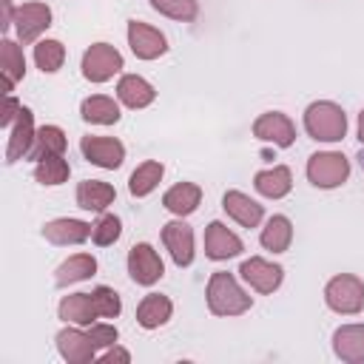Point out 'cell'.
<instances>
[{
  "label": "cell",
  "mask_w": 364,
  "mask_h": 364,
  "mask_svg": "<svg viewBox=\"0 0 364 364\" xmlns=\"http://www.w3.org/2000/svg\"><path fill=\"white\" fill-rule=\"evenodd\" d=\"M205 296H208V310L213 316H242L253 304V299L242 290V284L236 282V276H230L225 270L210 273Z\"/></svg>",
  "instance_id": "cell-1"
},
{
  "label": "cell",
  "mask_w": 364,
  "mask_h": 364,
  "mask_svg": "<svg viewBox=\"0 0 364 364\" xmlns=\"http://www.w3.org/2000/svg\"><path fill=\"white\" fill-rule=\"evenodd\" d=\"M304 131L318 142H338L347 134V114L330 100L310 102L304 111Z\"/></svg>",
  "instance_id": "cell-2"
},
{
  "label": "cell",
  "mask_w": 364,
  "mask_h": 364,
  "mask_svg": "<svg viewBox=\"0 0 364 364\" xmlns=\"http://www.w3.org/2000/svg\"><path fill=\"white\" fill-rule=\"evenodd\" d=\"M324 301L333 313L355 316L364 307V282L353 273H338L324 287Z\"/></svg>",
  "instance_id": "cell-3"
},
{
  "label": "cell",
  "mask_w": 364,
  "mask_h": 364,
  "mask_svg": "<svg viewBox=\"0 0 364 364\" xmlns=\"http://www.w3.org/2000/svg\"><path fill=\"white\" fill-rule=\"evenodd\" d=\"M304 171H307L310 185L330 191V188H338V185L347 182V176H350V159L344 154H338V151H318V154H313L307 159V168Z\"/></svg>",
  "instance_id": "cell-4"
},
{
  "label": "cell",
  "mask_w": 364,
  "mask_h": 364,
  "mask_svg": "<svg viewBox=\"0 0 364 364\" xmlns=\"http://www.w3.org/2000/svg\"><path fill=\"white\" fill-rule=\"evenodd\" d=\"M80 68L88 82H108L114 74L122 71V54L108 43H94L85 48Z\"/></svg>",
  "instance_id": "cell-5"
},
{
  "label": "cell",
  "mask_w": 364,
  "mask_h": 364,
  "mask_svg": "<svg viewBox=\"0 0 364 364\" xmlns=\"http://www.w3.org/2000/svg\"><path fill=\"white\" fill-rule=\"evenodd\" d=\"M128 273H131V279L136 284L151 287L165 276V264H162L159 253L148 242H139V245H134L128 250Z\"/></svg>",
  "instance_id": "cell-6"
},
{
  "label": "cell",
  "mask_w": 364,
  "mask_h": 364,
  "mask_svg": "<svg viewBox=\"0 0 364 364\" xmlns=\"http://www.w3.org/2000/svg\"><path fill=\"white\" fill-rule=\"evenodd\" d=\"M253 136L262 142H273L276 148H290L296 142V125L282 111H264L253 122Z\"/></svg>",
  "instance_id": "cell-7"
},
{
  "label": "cell",
  "mask_w": 364,
  "mask_h": 364,
  "mask_svg": "<svg viewBox=\"0 0 364 364\" xmlns=\"http://www.w3.org/2000/svg\"><path fill=\"white\" fill-rule=\"evenodd\" d=\"M80 151H82V156L91 165L105 168V171L119 168L122 159H125V145L119 139H114V136H94V134L91 136H82L80 139Z\"/></svg>",
  "instance_id": "cell-8"
},
{
  "label": "cell",
  "mask_w": 364,
  "mask_h": 364,
  "mask_svg": "<svg viewBox=\"0 0 364 364\" xmlns=\"http://www.w3.org/2000/svg\"><path fill=\"white\" fill-rule=\"evenodd\" d=\"M128 46L134 51V57L139 60H156L168 51V40L159 28L142 23V20H131L128 23Z\"/></svg>",
  "instance_id": "cell-9"
},
{
  "label": "cell",
  "mask_w": 364,
  "mask_h": 364,
  "mask_svg": "<svg viewBox=\"0 0 364 364\" xmlns=\"http://www.w3.org/2000/svg\"><path fill=\"white\" fill-rule=\"evenodd\" d=\"M239 273H242V279H245L253 290H259V293H273V290H279V284H282V279H284V267L276 264V262H267V259H262V256L245 259L242 267H239Z\"/></svg>",
  "instance_id": "cell-10"
},
{
  "label": "cell",
  "mask_w": 364,
  "mask_h": 364,
  "mask_svg": "<svg viewBox=\"0 0 364 364\" xmlns=\"http://www.w3.org/2000/svg\"><path fill=\"white\" fill-rule=\"evenodd\" d=\"M51 26V9L46 3H23L14 14V31L20 43H34Z\"/></svg>",
  "instance_id": "cell-11"
},
{
  "label": "cell",
  "mask_w": 364,
  "mask_h": 364,
  "mask_svg": "<svg viewBox=\"0 0 364 364\" xmlns=\"http://www.w3.org/2000/svg\"><path fill=\"white\" fill-rule=\"evenodd\" d=\"M34 136H37V128H34V114L31 108H20V117L14 119V125L9 128V142H6V162H17L23 156L31 154L34 148Z\"/></svg>",
  "instance_id": "cell-12"
},
{
  "label": "cell",
  "mask_w": 364,
  "mask_h": 364,
  "mask_svg": "<svg viewBox=\"0 0 364 364\" xmlns=\"http://www.w3.org/2000/svg\"><path fill=\"white\" fill-rule=\"evenodd\" d=\"M245 250L242 239L222 222H210L205 228V256L213 259V262H225V259H233Z\"/></svg>",
  "instance_id": "cell-13"
},
{
  "label": "cell",
  "mask_w": 364,
  "mask_h": 364,
  "mask_svg": "<svg viewBox=\"0 0 364 364\" xmlns=\"http://www.w3.org/2000/svg\"><path fill=\"white\" fill-rule=\"evenodd\" d=\"M162 242L179 267H188L193 262V230L188 222H182V216L162 228Z\"/></svg>",
  "instance_id": "cell-14"
},
{
  "label": "cell",
  "mask_w": 364,
  "mask_h": 364,
  "mask_svg": "<svg viewBox=\"0 0 364 364\" xmlns=\"http://www.w3.org/2000/svg\"><path fill=\"white\" fill-rule=\"evenodd\" d=\"M57 350L68 364H88L97 355V347L88 338V333H82L77 327H65L57 333Z\"/></svg>",
  "instance_id": "cell-15"
},
{
  "label": "cell",
  "mask_w": 364,
  "mask_h": 364,
  "mask_svg": "<svg viewBox=\"0 0 364 364\" xmlns=\"http://www.w3.org/2000/svg\"><path fill=\"white\" fill-rule=\"evenodd\" d=\"M94 225L82 222V219H51L43 225V239H48L51 245H82L85 239H91Z\"/></svg>",
  "instance_id": "cell-16"
},
{
  "label": "cell",
  "mask_w": 364,
  "mask_h": 364,
  "mask_svg": "<svg viewBox=\"0 0 364 364\" xmlns=\"http://www.w3.org/2000/svg\"><path fill=\"white\" fill-rule=\"evenodd\" d=\"M222 208H225V213H228L233 222H239L242 228H259V222H262V216H264L262 205H259L256 199H250L247 193H242V191H228V193L222 196Z\"/></svg>",
  "instance_id": "cell-17"
},
{
  "label": "cell",
  "mask_w": 364,
  "mask_h": 364,
  "mask_svg": "<svg viewBox=\"0 0 364 364\" xmlns=\"http://www.w3.org/2000/svg\"><path fill=\"white\" fill-rule=\"evenodd\" d=\"M333 353L347 364L364 361V324H341L333 333Z\"/></svg>",
  "instance_id": "cell-18"
},
{
  "label": "cell",
  "mask_w": 364,
  "mask_h": 364,
  "mask_svg": "<svg viewBox=\"0 0 364 364\" xmlns=\"http://www.w3.org/2000/svg\"><path fill=\"white\" fill-rule=\"evenodd\" d=\"M117 97L128 108H148L156 100V88L139 74H122L117 82Z\"/></svg>",
  "instance_id": "cell-19"
},
{
  "label": "cell",
  "mask_w": 364,
  "mask_h": 364,
  "mask_svg": "<svg viewBox=\"0 0 364 364\" xmlns=\"http://www.w3.org/2000/svg\"><path fill=\"white\" fill-rule=\"evenodd\" d=\"M57 313H60L63 321H71V324H80V327H91L94 318H100L91 293H68V296L60 301Z\"/></svg>",
  "instance_id": "cell-20"
},
{
  "label": "cell",
  "mask_w": 364,
  "mask_h": 364,
  "mask_svg": "<svg viewBox=\"0 0 364 364\" xmlns=\"http://www.w3.org/2000/svg\"><path fill=\"white\" fill-rule=\"evenodd\" d=\"M253 188H256L262 196H267V199H282V196H287L290 188H293V173H290L287 165L264 168V171H259V173L253 176Z\"/></svg>",
  "instance_id": "cell-21"
},
{
  "label": "cell",
  "mask_w": 364,
  "mask_h": 364,
  "mask_svg": "<svg viewBox=\"0 0 364 364\" xmlns=\"http://www.w3.org/2000/svg\"><path fill=\"white\" fill-rule=\"evenodd\" d=\"M114 199H117L114 185H108V182H102V179H82V182L77 185V205H80L82 210L102 213Z\"/></svg>",
  "instance_id": "cell-22"
},
{
  "label": "cell",
  "mask_w": 364,
  "mask_h": 364,
  "mask_svg": "<svg viewBox=\"0 0 364 364\" xmlns=\"http://www.w3.org/2000/svg\"><path fill=\"white\" fill-rule=\"evenodd\" d=\"M202 202V188L193 182H176L173 188L165 191L162 205L173 213V216H191Z\"/></svg>",
  "instance_id": "cell-23"
},
{
  "label": "cell",
  "mask_w": 364,
  "mask_h": 364,
  "mask_svg": "<svg viewBox=\"0 0 364 364\" xmlns=\"http://www.w3.org/2000/svg\"><path fill=\"white\" fill-rule=\"evenodd\" d=\"M94 273H97V259L91 253H74L54 270V282H57V287H68V284L91 279Z\"/></svg>",
  "instance_id": "cell-24"
},
{
  "label": "cell",
  "mask_w": 364,
  "mask_h": 364,
  "mask_svg": "<svg viewBox=\"0 0 364 364\" xmlns=\"http://www.w3.org/2000/svg\"><path fill=\"white\" fill-rule=\"evenodd\" d=\"M171 313H173V304H171L168 296H162V293H148V296L139 301V307H136V321H139V327H145V330H156V327H162V324L171 318Z\"/></svg>",
  "instance_id": "cell-25"
},
{
  "label": "cell",
  "mask_w": 364,
  "mask_h": 364,
  "mask_svg": "<svg viewBox=\"0 0 364 364\" xmlns=\"http://www.w3.org/2000/svg\"><path fill=\"white\" fill-rule=\"evenodd\" d=\"M80 114L91 125H114V122H119V102L114 97L94 94V97H85L82 100Z\"/></svg>",
  "instance_id": "cell-26"
},
{
  "label": "cell",
  "mask_w": 364,
  "mask_h": 364,
  "mask_svg": "<svg viewBox=\"0 0 364 364\" xmlns=\"http://www.w3.org/2000/svg\"><path fill=\"white\" fill-rule=\"evenodd\" d=\"M262 247L270 250V253H284L293 242V222L284 216V213H276L264 222L262 228V236H259Z\"/></svg>",
  "instance_id": "cell-27"
},
{
  "label": "cell",
  "mask_w": 364,
  "mask_h": 364,
  "mask_svg": "<svg viewBox=\"0 0 364 364\" xmlns=\"http://www.w3.org/2000/svg\"><path fill=\"white\" fill-rule=\"evenodd\" d=\"M0 68L6 80V94H11V88L26 77V57H23V48L9 37L0 43Z\"/></svg>",
  "instance_id": "cell-28"
},
{
  "label": "cell",
  "mask_w": 364,
  "mask_h": 364,
  "mask_svg": "<svg viewBox=\"0 0 364 364\" xmlns=\"http://www.w3.org/2000/svg\"><path fill=\"white\" fill-rule=\"evenodd\" d=\"M65 131L60 125H43L37 128V136H34V148H31V159L40 162V159H48V156H63L65 154Z\"/></svg>",
  "instance_id": "cell-29"
},
{
  "label": "cell",
  "mask_w": 364,
  "mask_h": 364,
  "mask_svg": "<svg viewBox=\"0 0 364 364\" xmlns=\"http://www.w3.org/2000/svg\"><path fill=\"white\" fill-rule=\"evenodd\" d=\"M162 173H165V165L156 162V159H148V162L136 165L134 173H131V179H128V191H131V196H136V199L148 196V193L162 182Z\"/></svg>",
  "instance_id": "cell-30"
},
{
  "label": "cell",
  "mask_w": 364,
  "mask_h": 364,
  "mask_svg": "<svg viewBox=\"0 0 364 364\" xmlns=\"http://www.w3.org/2000/svg\"><path fill=\"white\" fill-rule=\"evenodd\" d=\"M34 63L43 74H54L65 63V46L60 40H40L34 46Z\"/></svg>",
  "instance_id": "cell-31"
},
{
  "label": "cell",
  "mask_w": 364,
  "mask_h": 364,
  "mask_svg": "<svg viewBox=\"0 0 364 364\" xmlns=\"http://www.w3.org/2000/svg\"><path fill=\"white\" fill-rule=\"evenodd\" d=\"M68 173H71V165L65 156H48V159H40L34 165V179L40 185H51V188L63 185L68 179Z\"/></svg>",
  "instance_id": "cell-32"
},
{
  "label": "cell",
  "mask_w": 364,
  "mask_h": 364,
  "mask_svg": "<svg viewBox=\"0 0 364 364\" xmlns=\"http://www.w3.org/2000/svg\"><path fill=\"white\" fill-rule=\"evenodd\" d=\"M151 6H154V11H159L171 20H182V23H191L199 14L196 0H151Z\"/></svg>",
  "instance_id": "cell-33"
},
{
  "label": "cell",
  "mask_w": 364,
  "mask_h": 364,
  "mask_svg": "<svg viewBox=\"0 0 364 364\" xmlns=\"http://www.w3.org/2000/svg\"><path fill=\"white\" fill-rule=\"evenodd\" d=\"M119 233H122V222H119V216H114V213H102V216L94 222L91 239H94V245L108 247V245H114V242L119 239Z\"/></svg>",
  "instance_id": "cell-34"
},
{
  "label": "cell",
  "mask_w": 364,
  "mask_h": 364,
  "mask_svg": "<svg viewBox=\"0 0 364 364\" xmlns=\"http://www.w3.org/2000/svg\"><path fill=\"white\" fill-rule=\"evenodd\" d=\"M91 296H94V304H97L100 318H117V316H119L122 301H119V293H117L114 287L100 284V287H94V290H91Z\"/></svg>",
  "instance_id": "cell-35"
},
{
  "label": "cell",
  "mask_w": 364,
  "mask_h": 364,
  "mask_svg": "<svg viewBox=\"0 0 364 364\" xmlns=\"http://www.w3.org/2000/svg\"><path fill=\"white\" fill-rule=\"evenodd\" d=\"M88 338L94 341V347H97V350H102V347L117 344L119 333H117V327H114V324H102V321H97V324H91V327H88Z\"/></svg>",
  "instance_id": "cell-36"
},
{
  "label": "cell",
  "mask_w": 364,
  "mask_h": 364,
  "mask_svg": "<svg viewBox=\"0 0 364 364\" xmlns=\"http://www.w3.org/2000/svg\"><path fill=\"white\" fill-rule=\"evenodd\" d=\"M20 108H23V105H20V102H17V100H14L11 94H6V102H3V117H0V125H3V128H11V125H14V119L20 117Z\"/></svg>",
  "instance_id": "cell-37"
},
{
  "label": "cell",
  "mask_w": 364,
  "mask_h": 364,
  "mask_svg": "<svg viewBox=\"0 0 364 364\" xmlns=\"http://www.w3.org/2000/svg\"><path fill=\"white\" fill-rule=\"evenodd\" d=\"M100 361H122V364H128L131 361V353L128 350H122V347H117V344H111L105 353H102V358Z\"/></svg>",
  "instance_id": "cell-38"
},
{
  "label": "cell",
  "mask_w": 364,
  "mask_h": 364,
  "mask_svg": "<svg viewBox=\"0 0 364 364\" xmlns=\"http://www.w3.org/2000/svg\"><path fill=\"white\" fill-rule=\"evenodd\" d=\"M0 3H3V23H0V28L9 31V28L14 26V14H17V9L11 6V0H0Z\"/></svg>",
  "instance_id": "cell-39"
},
{
  "label": "cell",
  "mask_w": 364,
  "mask_h": 364,
  "mask_svg": "<svg viewBox=\"0 0 364 364\" xmlns=\"http://www.w3.org/2000/svg\"><path fill=\"white\" fill-rule=\"evenodd\" d=\"M358 139L364 142V111L358 114Z\"/></svg>",
  "instance_id": "cell-40"
}]
</instances>
